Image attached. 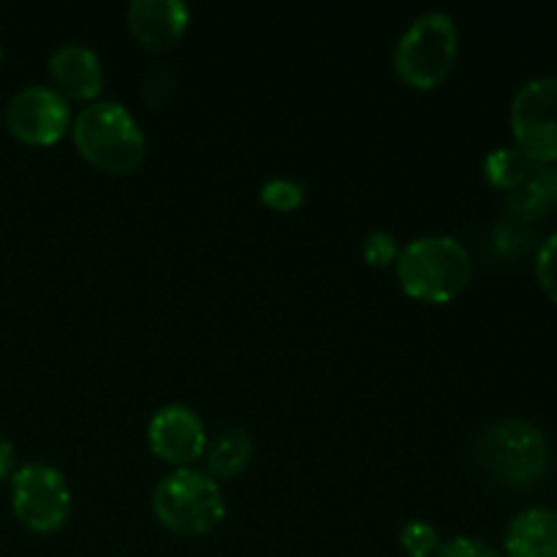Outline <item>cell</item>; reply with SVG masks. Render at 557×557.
<instances>
[{
  "mask_svg": "<svg viewBox=\"0 0 557 557\" xmlns=\"http://www.w3.org/2000/svg\"><path fill=\"white\" fill-rule=\"evenodd\" d=\"M152 515L177 536H207L226 517V498L207 471L174 468L152 490Z\"/></svg>",
  "mask_w": 557,
  "mask_h": 557,
  "instance_id": "4",
  "label": "cell"
},
{
  "mask_svg": "<svg viewBox=\"0 0 557 557\" xmlns=\"http://www.w3.org/2000/svg\"><path fill=\"white\" fill-rule=\"evenodd\" d=\"M460 52V30L446 11H424L397 38L392 65L403 85L433 90L451 74Z\"/></svg>",
  "mask_w": 557,
  "mask_h": 557,
  "instance_id": "3",
  "label": "cell"
},
{
  "mask_svg": "<svg viewBox=\"0 0 557 557\" xmlns=\"http://www.w3.org/2000/svg\"><path fill=\"white\" fill-rule=\"evenodd\" d=\"M400 547L406 549L408 557H430L438 553L441 536L430 522L411 520L400 528Z\"/></svg>",
  "mask_w": 557,
  "mask_h": 557,
  "instance_id": "17",
  "label": "cell"
},
{
  "mask_svg": "<svg viewBox=\"0 0 557 557\" xmlns=\"http://www.w3.org/2000/svg\"><path fill=\"white\" fill-rule=\"evenodd\" d=\"M71 136L85 161L109 174H128L145 163L147 139L139 120L117 101H92L71 123Z\"/></svg>",
  "mask_w": 557,
  "mask_h": 557,
  "instance_id": "2",
  "label": "cell"
},
{
  "mask_svg": "<svg viewBox=\"0 0 557 557\" xmlns=\"http://www.w3.org/2000/svg\"><path fill=\"white\" fill-rule=\"evenodd\" d=\"M553 180H555V194H557V166L553 169Z\"/></svg>",
  "mask_w": 557,
  "mask_h": 557,
  "instance_id": "22",
  "label": "cell"
},
{
  "mask_svg": "<svg viewBox=\"0 0 557 557\" xmlns=\"http://www.w3.org/2000/svg\"><path fill=\"white\" fill-rule=\"evenodd\" d=\"M3 120L9 134L25 145L52 147L69 134L74 114L69 98L60 96L54 87L30 85L5 103Z\"/></svg>",
  "mask_w": 557,
  "mask_h": 557,
  "instance_id": "8",
  "label": "cell"
},
{
  "mask_svg": "<svg viewBox=\"0 0 557 557\" xmlns=\"http://www.w3.org/2000/svg\"><path fill=\"white\" fill-rule=\"evenodd\" d=\"M256 444L243 428H228L207 444L205 462L212 479H237L248 468Z\"/></svg>",
  "mask_w": 557,
  "mask_h": 557,
  "instance_id": "14",
  "label": "cell"
},
{
  "mask_svg": "<svg viewBox=\"0 0 557 557\" xmlns=\"http://www.w3.org/2000/svg\"><path fill=\"white\" fill-rule=\"evenodd\" d=\"M128 30L141 49L163 52L185 36L190 9L183 0H134L125 11Z\"/></svg>",
  "mask_w": 557,
  "mask_h": 557,
  "instance_id": "10",
  "label": "cell"
},
{
  "mask_svg": "<svg viewBox=\"0 0 557 557\" xmlns=\"http://www.w3.org/2000/svg\"><path fill=\"white\" fill-rule=\"evenodd\" d=\"M515 147L533 163H557V76H536L517 90L509 112Z\"/></svg>",
  "mask_w": 557,
  "mask_h": 557,
  "instance_id": "7",
  "label": "cell"
},
{
  "mask_svg": "<svg viewBox=\"0 0 557 557\" xmlns=\"http://www.w3.org/2000/svg\"><path fill=\"white\" fill-rule=\"evenodd\" d=\"M0 63H3V47H0Z\"/></svg>",
  "mask_w": 557,
  "mask_h": 557,
  "instance_id": "23",
  "label": "cell"
},
{
  "mask_svg": "<svg viewBox=\"0 0 557 557\" xmlns=\"http://www.w3.org/2000/svg\"><path fill=\"white\" fill-rule=\"evenodd\" d=\"M147 444L158 460L174 468H190L199 457H205L210 438L194 408L169 403L158 408L147 422Z\"/></svg>",
  "mask_w": 557,
  "mask_h": 557,
  "instance_id": "9",
  "label": "cell"
},
{
  "mask_svg": "<svg viewBox=\"0 0 557 557\" xmlns=\"http://www.w3.org/2000/svg\"><path fill=\"white\" fill-rule=\"evenodd\" d=\"M395 270L403 294L417 302L446 305L468 288L473 261L460 239L449 234H428L400 248Z\"/></svg>",
  "mask_w": 557,
  "mask_h": 557,
  "instance_id": "1",
  "label": "cell"
},
{
  "mask_svg": "<svg viewBox=\"0 0 557 557\" xmlns=\"http://www.w3.org/2000/svg\"><path fill=\"white\" fill-rule=\"evenodd\" d=\"M16 471V449L9 438L0 435V479H11Z\"/></svg>",
  "mask_w": 557,
  "mask_h": 557,
  "instance_id": "21",
  "label": "cell"
},
{
  "mask_svg": "<svg viewBox=\"0 0 557 557\" xmlns=\"http://www.w3.org/2000/svg\"><path fill=\"white\" fill-rule=\"evenodd\" d=\"M479 462L490 476L509 487H533L553 462V446L539 424L528 419H500L479 438Z\"/></svg>",
  "mask_w": 557,
  "mask_h": 557,
  "instance_id": "5",
  "label": "cell"
},
{
  "mask_svg": "<svg viewBox=\"0 0 557 557\" xmlns=\"http://www.w3.org/2000/svg\"><path fill=\"white\" fill-rule=\"evenodd\" d=\"M435 557H504L498 549H493L490 544L479 542L471 536H455L449 542H441Z\"/></svg>",
  "mask_w": 557,
  "mask_h": 557,
  "instance_id": "20",
  "label": "cell"
},
{
  "mask_svg": "<svg viewBox=\"0 0 557 557\" xmlns=\"http://www.w3.org/2000/svg\"><path fill=\"white\" fill-rule=\"evenodd\" d=\"M49 74L54 90L74 101H98L103 90V63L87 44H63L49 54Z\"/></svg>",
  "mask_w": 557,
  "mask_h": 557,
  "instance_id": "11",
  "label": "cell"
},
{
  "mask_svg": "<svg viewBox=\"0 0 557 557\" xmlns=\"http://www.w3.org/2000/svg\"><path fill=\"white\" fill-rule=\"evenodd\" d=\"M362 256L370 267L395 264L397 256H400V245H397L392 234L373 232L362 239Z\"/></svg>",
  "mask_w": 557,
  "mask_h": 557,
  "instance_id": "19",
  "label": "cell"
},
{
  "mask_svg": "<svg viewBox=\"0 0 557 557\" xmlns=\"http://www.w3.org/2000/svg\"><path fill=\"white\" fill-rule=\"evenodd\" d=\"M11 511L16 520L33 533H58L71 520V487L63 471L47 462H27L20 466L9 479Z\"/></svg>",
  "mask_w": 557,
  "mask_h": 557,
  "instance_id": "6",
  "label": "cell"
},
{
  "mask_svg": "<svg viewBox=\"0 0 557 557\" xmlns=\"http://www.w3.org/2000/svg\"><path fill=\"white\" fill-rule=\"evenodd\" d=\"M536 281L542 292L557 305V232L549 234L536 253Z\"/></svg>",
  "mask_w": 557,
  "mask_h": 557,
  "instance_id": "18",
  "label": "cell"
},
{
  "mask_svg": "<svg viewBox=\"0 0 557 557\" xmlns=\"http://www.w3.org/2000/svg\"><path fill=\"white\" fill-rule=\"evenodd\" d=\"M533 161H528L517 147H498L484 161V180L493 185L500 194H509L528 172H531Z\"/></svg>",
  "mask_w": 557,
  "mask_h": 557,
  "instance_id": "15",
  "label": "cell"
},
{
  "mask_svg": "<svg viewBox=\"0 0 557 557\" xmlns=\"http://www.w3.org/2000/svg\"><path fill=\"white\" fill-rule=\"evenodd\" d=\"M557 205L553 169L533 163L531 172L506 194V207L517 221H539Z\"/></svg>",
  "mask_w": 557,
  "mask_h": 557,
  "instance_id": "13",
  "label": "cell"
},
{
  "mask_svg": "<svg viewBox=\"0 0 557 557\" xmlns=\"http://www.w3.org/2000/svg\"><path fill=\"white\" fill-rule=\"evenodd\" d=\"M504 557H557V511L531 506L509 522Z\"/></svg>",
  "mask_w": 557,
  "mask_h": 557,
  "instance_id": "12",
  "label": "cell"
},
{
  "mask_svg": "<svg viewBox=\"0 0 557 557\" xmlns=\"http://www.w3.org/2000/svg\"><path fill=\"white\" fill-rule=\"evenodd\" d=\"M259 199L275 212H294L305 201V185L288 177H272L261 185Z\"/></svg>",
  "mask_w": 557,
  "mask_h": 557,
  "instance_id": "16",
  "label": "cell"
}]
</instances>
